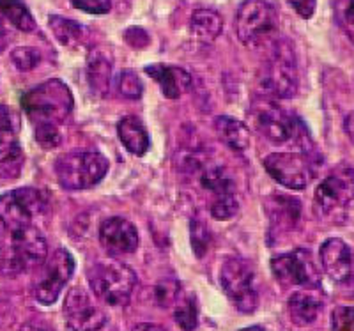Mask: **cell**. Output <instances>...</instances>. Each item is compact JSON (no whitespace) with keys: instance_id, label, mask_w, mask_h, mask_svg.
Segmentation results:
<instances>
[{"instance_id":"obj_20","label":"cell","mask_w":354,"mask_h":331,"mask_svg":"<svg viewBox=\"0 0 354 331\" xmlns=\"http://www.w3.org/2000/svg\"><path fill=\"white\" fill-rule=\"evenodd\" d=\"M117 135L126 151L135 156H144L151 147V138L140 119L126 115L117 124Z\"/></svg>"},{"instance_id":"obj_21","label":"cell","mask_w":354,"mask_h":331,"mask_svg":"<svg viewBox=\"0 0 354 331\" xmlns=\"http://www.w3.org/2000/svg\"><path fill=\"white\" fill-rule=\"evenodd\" d=\"M289 315L294 324L298 326H308L319 317L322 310V299L315 294L312 289L308 291L294 292L289 298Z\"/></svg>"},{"instance_id":"obj_45","label":"cell","mask_w":354,"mask_h":331,"mask_svg":"<svg viewBox=\"0 0 354 331\" xmlns=\"http://www.w3.org/2000/svg\"><path fill=\"white\" fill-rule=\"evenodd\" d=\"M6 310H8V307L4 303H0V321L6 317Z\"/></svg>"},{"instance_id":"obj_9","label":"cell","mask_w":354,"mask_h":331,"mask_svg":"<svg viewBox=\"0 0 354 331\" xmlns=\"http://www.w3.org/2000/svg\"><path fill=\"white\" fill-rule=\"evenodd\" d=\"M220 283L229 299L241 314H252L259 305L255 289V273L248 261L241 257L223 258L220 267Z\"/></svg>"},{"instance_id":"obj_11","label":"cell","mask_w":354,"mask_h":331,"mask_svg":"<svg viewBox=\"0 0 354 331\" xmlns=\"http://www.w3.org/2000/svg\"><path fill=\"white\" fill-rule=\"evenodd\" d=\"M75 273V258L68 250L53 252L43 264V273L34 285V298L43 305L55 303Z\"/></svg>"},{"instance_id":"obj_17","label":"cell","mask_w":354,"mask_h":331,"mask_svg":"<svg viewBox=\"0 0 354 331\" xmlns=\"http://www.w3.org/2000/svg\"><path fill=\"white\" fill-rule=\"evenodd\" d=\"M144 71L160 85L163 96L169 100H177L192 87V75L177 66L151 64L145 66Z\"/></svg>"},{"instance_id":"obj_39","label":"cell","mask_w":354,"mask_h":331,"mask_svg":"<svg viewBox=\"0 0 354 331\" xmlns=\"http://www.w3.org/2000/svg\"><path fill=\"white\" fill-rule=\"evenodd\" d=\"M292 9L298 12L299 17L308 20V18L314 17L315 12V6H317V0H287Z\"/></svg>"},{"instance_id":"obj_12","label":"cell","mask_w":354,"mask_h":331,"mask_svg":"<svg viewBox=\"0 0 354 331\" xmlns=\"http://www.w3.org/2000/svg\"><path fill=\"white\" fill-rule=\"evenodd\" d=\"M271 271L282 285L306 289L319 285V271L308 250H294L271 258Z\"/></svg>"},{"instance_id":"obj_32","label":"cell","mask_w":354,"mask_h":331,"mask_svg":"<svg viewBox=\"0 0 354 331\" xmlns=\"http://www.w3.org/2000/svg\"><path fill=\"white\" fill-rule=\"evenodd\" d=\"M36 142L43 149H55L61 146L62 135L59 131V126L50 124V122H41L36 124V131H34Z\"/></svg>"},{"instance_id":"obj_3","label":"cell","mask_w":354,"mask_h":331,"mask_svg":"<svg viewBox=\"0 0 354 331\" xmlns=\"http://www.w3.org/2000/svg\"><path fill=\"white\" fill-rule=\"evenodd\" d=\"M270 59L264 62L259 73V87L270 96L287 100L296 96L299 87L298 64L289 41L277 39L273 43Z\"/></svg>"},{"instance_id":"obj_7","label":"cell","mask_w":354,"mask_h":331,"mask_svg":"<svg viewBox=\"0 0 354 331\" xmlns=\"http://www.w3.org/2000/svg\"><path fill=\"white\" fill-rule=\"evenodd\" d=\"M268 174L289 190H303L314 179L317 158L310 151H280L264 158Z\"/></svg>"},{"instance_id":"obj_35","label":"cell","mask_w":354,"mask_h":331,"mask_svg":"<svg viewBox=\"0 0 354 331\" xmlns=\"http://www.w3.org/2000/svg\"><path fill=\"white\" fill-rule=\"evenodd\" d=\"M238 213V198L234 195H221V197L213 198L211 204V214L216 220H229Z\"/></svg>"},{"instance_id":"obj_46","label":"cell","mask_w":354,"mask_h":331,"mask_svg":"<svg viewBox=\"0 0 354 331\" xmlns=\"http://www.w3.org/2000/svg\"><path fill=\"white\" fill-rule=\"evenodd\" d=\"M0 257H2V255H0Z\"/></svg>"},{"instance_id":"obj_33","label":"cell","mask_w":354,"mask_h":331,"mask_svg":"<svg viewBox=\"0 0 354 331\" xmlns=\"http://www.w3.org/2000/svg\"><path fill=\"white\" fill-rule=\"evenodd\" d=\"M179 292H181L179 282L174 278H165L161 280L156 285V289H154V299H156V303L160 305L161 308H167L170 307V305L176 303Z\"/></svg>"},{"instance_id":"obj_15","label":"cell","mask_w":354,"mask_h":331,"mask_svg":"<svg viewBox=\"0 0 354 331\" xmlns=\"http://www.w3.org/2000/svg\"><path fill=\"white\" fill-rule=\"evenodd\" d=\"M100 241L110 255L133 254L138 247V232L131 222L113 216L101 223Z\"/></svg>"},{"instance_id":"obj_34","label":"cell","mask_w":354,"mask_h":331,"mask_svg":"<svg viewBox=\"0 0 354 331\" xmlns=\"http://www.w3.org/2000/svg\"><path fill=\"white\" fill-rule=\"evenodd\" d=\"M11 61L17 66L18 71H30L39 64L41 55L32 46H20L11 52Z\"/></svg>"},{"instance_id":"obj_30","label":"cell","mask_w":354,"mask_h":331,"mask_svg":"<svg viewBox=\"0 0 354 331\" xmlns=\"http://www.w3.org/2000/svg\"><path fill=\"white\" fill-rule=\"evenodd\" d=\"M115 84L119 94L126 100H138L144 93V84L133 69H122L121 73L117 75Z\"/></svg>"},{"instance_id":"obj_43","label":"cell","mask_w":354,"mask_h":331,"mask_svg":"<svg viewBox=\"0 0 354 331\" xmlns=\"http://www.w3.org/2000/svg\"><path fill=\"white\" fill-rule=\"evenodd\" d=\"M6 43H8V32H6L4 25L0 21V50H4Z\"/></svg>"},{"instance_id":"obj_5","label":"cell","mask_w":354,"mask_h":331,"mask_svg":"<svg viewBox=\"0 0 354 331\" xmlns=\"http://www.w3.org/2000/svg\"><path fill=\"white\" fill-rule=\"evenodd\" d=\"M87 278L94 294L112 307L128 305L137 287L135 271L121 261H97L88 267Z\"/></svg>"},{"instance_id":"obj_36","label":"cell","mask_w":354,"mask_h":331,"mask_svg":"<svg viewBox=\"0 0 354 331\" xmlns=\"http://www.w3.org/2000/svg\"><path fill=\"white\" fill-rule=\"evenodd\" d=\"M331 330L354 331V307H338L331 314Z\"/></svg>"},{"instance_id":"obj_26","label":"cell","mask_w":354,"mask_h":331,"mask_svg":"<svg viewBox=\"0 0 354 331\" xmlns=\"http://www.w3.org/2000/svg\"><path fill=\"white\" fill-rule=\"evenodd\" d=\"M201 182L204 190L211 191L213 197H221V195H234V182L223 167H207L204 165L201 170Z\"/></svg>"},{"instance_id":"obj_8","label":"cell","mask_w":354,"mask_h":331,"mask_svg":"<svg viewBox=\"0 0 354 331\" xmlns=\"http://www.w3.org/2000/svg\"><path fill=\"white\" fill-rule=\"evenodd\" d=\"M48 209V198L36 188H20L0 195V222L9 234L32 227V220Z\"/></svg>"},{"instance_id":"obj_44","label":"cell","mask_w":354,"mask_h":331,"mask_svg":"<svg viewBox=\"0 0 354 331\" xmlns=\"http://www.w3.org/2000/svg\"><path fill=\"white\" fill-rule=\"evenodd\" d=\"M239 331H266V330L261 326H250V328H243V330H239Z\"/></svg>"},{"instance_id":"obj_18","label":"cell","mask_w":354,"mask_h":331,"mask_svg":"<svg viewBox=\"0 0 354 331\" xmlns=\"http://www.w3.org/2000/svg\"><path fill=\"white\" fill-rule=\"evenodd\" d=\"M112 55L105 48H93L87 57V82L96 96L109 93L112 80Z\"/></svg>"},{"instance_id":"obj_10","label":"cell","mask_w":354,"mask_h":331,"mask_svg":"<svg viewBox=\"0 0 354 331\" xmlns=\"http://www.w3.org/2000/svg\"><path fill=\"white\" fill-rule=\"evenodd\" d=\"M48 257V245L36 227H27L11 234V250L0 257V271L4 275H17L30 267L43 266Z\"/></svg>"},{"instance_id":"obj_40","label":"cell","mask_w":354,"mask_h":331,"mask_svg":"<svg viewBox=\"0 0 354 331\" xmlns=\"http://www.w3.org/2000/svg\"><path fill=\"white\" fill-rule=\"evenodd\" d=\"M21 331H55L50 324L43 323V321H28L21 326Z\"/></svg>"},{"instance_id":"obj_4","label":"cell","mask_w":354,"mask_h":331,"mask_svg":"<svg viewBox=\"0 0 354 331\" xmlns=\"http://www.w3.org/2000/svg\"><path fill=\"white\" fill-rule=\"evenodd\" d=\"M109 165L97 151H69L55 160V176L64 190H87L105 178Z\"/></svg>"},{"instance_id":"obj_42","label":"cell","mask_w":354,"mask_h":331,"mask_svg":"<svg viewBox=\"0 0 354 331\" xmlns=\"http://www.w3.org/2000/svg\"><path fill=\"white\" fill-rule=\"evenodd\" d=\"M344 129H346L347 137H349L351 142L354 144V112H351L346 117V121H344Z\"/></svg>"},{"instance_id":"obj_37","label":"cell","mask_w":354,"mask_h":331,"mask_svg":"<svg viewBox=\"0 0 354 331\" xmlns=\"http://www.w3.org/2000/svg\"><path fill=\"white\" fill-rule=\"evenodd\" d=\"M192 245H194V250L198 257H202L209 247V232L201 222H195L192 225Z\"/></svg>"},{"instance_id":"obj_28","label":"cell","mask_w":354,"mask_h":331,"mask_svg":"<svg viewBox=\"0 0 354 331\" xmlns=\"http://www.w3.org/2000/svg\"><path fill=\"white\" fill-rule=\"evenodd\" d=\"M20 119L11 108L0 105V154L17 146Z\"/></svg>"},{"instance_id":"obj_2","label":"cell","mask_w":354,"mask_h":331,"mask_svg":"<svg viewBox=\"0 0 354 331\" xmlns=\"http://www.w3.org/2000/svg\"><path fill=\"white\" fill-rule=\"evenodd\" d=\"M21 105L36 124L50 122L59 126L69 119L75 102L68 85L53 78L25 93Z\"/></svg>"},{"instance_id":"obj_38","label":"cell","mask_w":354,"mask_h":331,"mask_svg":"<svg viewBox=\"0 0 354 331\" xmlns=\"http://www.w3.org/2000/svg\"><path fill=\"white\" fill-rule=\"evenodd\" d=\"M71 4L88 15H106L112 9V0H71Z\"/></svg>"},{"instance_id":"obj_1","label":"cell","mask_w":354,"mask_h":331,"mask_svg":"<svg viewBox=\"0 0 354 331\" xmlns=\"http://www.w3.org/2000/svg\"><path fill=\"white\" fill-rule=\"evenodd\" d=\"M236 32L248 48L271 46L278 39L280 17L268 0H245L236 15Z\"/></svg>"},{"instance_id":"obj_41","label":"cell","mask_w":354,"mask_h":331,"mask_svg":"<svg viewBox=\"0 0 354 331\" xmlns=\"http://www.w3.org/2000/svg\"><path fill=\"white\" fill-rule=\"evenodd\" d=\"M131 331H169L167 328L160 326V324H153V323H140L137 326L133 328Z\"/></svg>"},{"instance_id":"obj_31","label":"cell","mask_w":354,"mask_h":331,"mask_svg":"<svg viewBox=\"0 0 354 331\" xmlns=\"http://www.w3.org/2000/svg\"><path fill=\"white\" fill-rule=\"evenodd\" d=\"M333 11L338 27L354 43V0H333Z\"/></svg>"},{"instance_id":"obj_16","label":"cell","mask_w":354,"mask_h":331,"mask_svg":"<svg viewBox=\"0 0 354 331\" xmlns=\"http://www.w3.org/2000/svg\"><path fill=\"white\" fill-rule=\"evenodd\" d=\"M321 266L333 282H346L353 273V254L346 241L340 238H330L319 250Z\"/></svg>"},{"instance_id":"obj_6","label":"cell","mask_w":354,"mask_h":331,"mask_svg":"<svg viewBox=\"0 0 354 331\" xmlns=\"http://www.w3.org/2000/svg\"><path fill=\"white\" fill-rule=\"evenodd\" d=\"M254 128L274 146H301L308 144V137L301 121L278 106L277 103L262 102L252 108Z\"/></svg>"},{"instance_id":"obj_29","label":"cell","mask_w":354,"mask_h":331,"mask_svg":"<svg viewBox=\"0 0 354 331\" xmlns=\"http://www.w3.org/2000/svg\"><path fill=\"white\" fill-rule=\"evenodd\" d=\"M24 153L18 146L9 149L0 160V181H17L24 170Z\"/></svg>"},{"instance_id":"obj_25","label":"cell","mask_w":354,"mask_h":331,"mask_svg":"<svg viewBox=\"0 0 354 331\" xmlns=\"http://www.w3.org/2000/svg\"><path fill=\"white\" fill-rule=\"evenodd\" d=\"M268 211L273 223L280 229H290L299 218V202L290 197H273L268 200Z\"/></svg>"},{"instance_id":"obj_13","label":"cell","mask_w":354,"mask_h":331,"mask_svg":"<svg viewBox=\"0 0 354 331\" xmlns=\"http://www.w3.org/2000/svg\"><path fill=\"white\" fill-rule=\"evenodd\" d=\"M64 317L71 331H100L109 317L84 287H73L64 301Z\"/></svg>"},{"instance_id":"obj_19","label":"cell","mask_w":354,"mask_h":331,"mask_svg":"<svg viewBox=\"0 0 354 331\" xmlns=\"http://www.w3.org/2000/svg\"><path fill=\"white\" fill-rule=\"evenodd\" d=\"M214 129H216L220 140L227 147H230L234 153L245 154L250 151L252 138H250V129L245 122L221 115V117L214 119Z\"/></svg>"},{"instance_id":"obj_22","label":"cell","mask_w":354,"mask_h":331,"mask_svg":"<svg viewBox=\"0 0 354 331\" xmlns=\"http://www.w3.org/2000/svg\"><path fill=\"white\" fill-rule=\"evenodd\" d=\"M189 28L201 43H213L223 30V20L214 9H197L192 15Z\"/></svg>"},{"instance_id":"obj_14","label":"cell","mask_w":354,"mask_h":331,"mask_svg":"<svg viewBox=\"0 0 354 331\" xmlns=\"http://www.w3.org/2000/svg\"><path fill=\"white\" fill-rule=\"evenodd\" d=\"M354 200V169L349 165H338L315 190V204L322 213L346 207Z\"/></svg>"},{"instance_id":"obj_27","label":"cell","mask_w":354,"mask_h":331,"mask_svg":"<svg viewBox=\"0 0 354 331\" xmlns=\"http://www.w3.org/2000/svg\"><path fill=\"white\" fill-rule=\"evenodd\" d=\"M174 305H176L174 317H176V323L179 324V328L183 331H194L198 324V307L195 294H192V292L181 294L179 292Z\"/></svg>"},{"instance_id":"obj_23","label":"cell","mask_w":354,"mask_h":331,"mask_svg":"<svg viewBox=\"0 0 354 331\" xmlns=\"http://www.w3.org/2000/svg\"><path fill=\"white\" fill-rule=\"evenodd\" d=\"M50 28H52L57 41L68 48H77V46L84 45L85 39H87V28L78 21L69 20V18L53 15V17H50Z\"/></svg>"},{"instance_id":"obj_24","label":"cell","mask_w":354,"mask_h":331,"mask_svg":"<svg viewBox=\"0 0 354 331\" xmlns=\"http://www.w3.org/2000/svg\"><path fill=\"white\" fill-rule=\"evenodd\" d=\"M0 15L21 32H34L37 27L24 0H0Z\"/></svg>"}]
</instances>
